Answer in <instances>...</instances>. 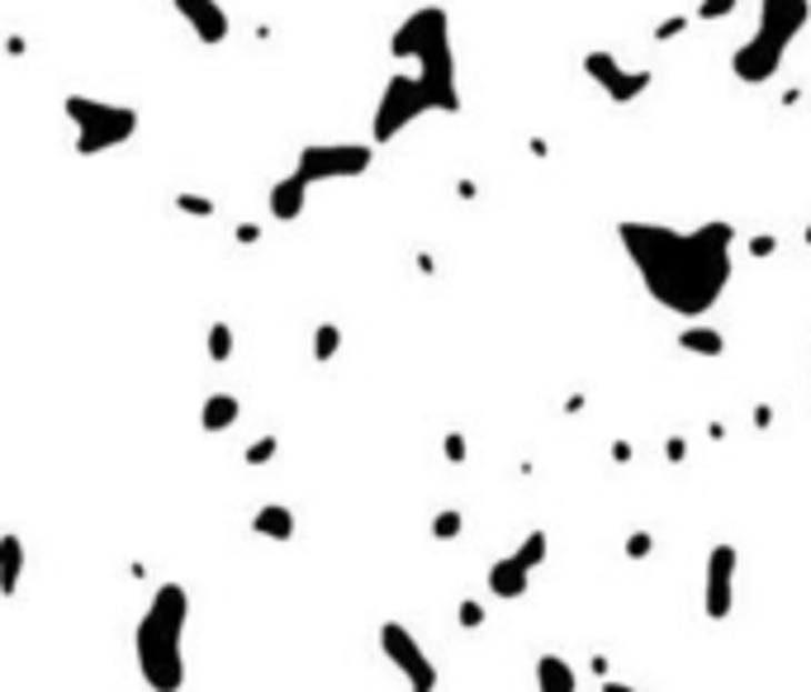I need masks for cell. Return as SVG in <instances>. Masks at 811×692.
I'll return each mask as SVG.
<instances>
[{"instance_id":"cell-22","label":"cell","mask_w":811,"mask_h":692,"mask_svg":"<svg viewBox=\"0 0 811 692\" xmlns=\"http://www.w3.org/2000/svg\"><path fill=\"white\" fill-rule=\"evenodd\" d=\"M465 531V512L461 508H442L432 518V541H455Z\"/></svg>"},{"instance_id":"cell-29","label":"cell","mask_w":811,"mask_h":692,"mask_svg":"<svg viewBox=\"0 0 811 692\" xmlns=\"http://www.w3.org/2000/svg\"><path fill=\"white\" fill-rule=\"evenodd\" d=\"M683 29H689V14H669L664 24H655V43H669V39H679Z\"/></svg>"},{"instance_id":"cell-10","label":"cell","mask_w":811,"mask_h":692,"mask_svg":"<svg viewBox=\"0 0 811 692\" xmlns=\"http://www.w3.org/2000/svg\"><path fill=\"white\" fill-rule=\"evenodd\" d=\"M735 570H740V550L731 541H717L708 550V579H702V612L712 621H727L735 608Z\"/></svg>"},{"instance_id":"cell-36","label":"cell","mask_w":811,"mask_h":692,"mask_svg":"<svg viewBox=\"0 0 811 692\" xmlns=\"http://www.w3.org/2000/svg\"><path fill=\"white\" fill-rule=\"evenodd\" d=\"M589 669L598 673V679H608V660H603V654H593V660H589Z\"/></svg>"},{"instance_id":"cell-3","label":"cell","mask_w":811,"mask_h":692,"mask_svg":"<svg viewBox=\"0 0 811 692\" xmlns=\"http://www.w3.org/2000/svg\"><path fill=\"white\" fill-rule=\"evenodd\" d=\"M186 626H190V593L181 583H162L133 626L138 673H143L152 692L186 688Z\"/></svg>"},{"instance_id":"cell-31","label":"cell","mask_w":811,"mask_h":692,"mask_svg":"<svg viewBox=\"0 0 811 692\" xmlns=\"http://www.w3.org/2000/svg\"><path fill=\"white\" fill-rule=\"evenodd\" d=\"M773 252H779V238H773V233L750 238V257H773Z\"/></svg>"},{"instance_id":"cell-24","label":"cell","mask_w":811,"mask_h":692,"mask_svg":"<svg viewBox=\"0 0 811 692\" xmlns=\"http://www.w3.org/2000/svg\"><path fill=\"white\" fill-rule=\"evenodd\" d=\"M176 209H181V214H190V219H214V200H209V194H176Z\"/></svg>"},{"instance_id":"cell-1","label":"cell","mask_w":811,"mask_h":692,"mask_svg":"<svg viewBox=\"0 0 811 692\" xmlns=\"http://www.w3.org/2000/svg\"><path fill=\"white\" fill-rule=\"evenodd\" d=\"M617 242L641 275L645 294L674 318H702L727 294L735 261V228L727 219H708L698 228H669L650 219H622Z\"/></svg>"},{"instance_id":"cell-17","label":"cell","mask_w":811,"mask_h":692,"mask_svg":"<svg viewBox=\"0 0 811 692\" xmlns=\"http://www.w3.org/2000/svg\"><path fill=\"white\" fill-rule=\"evenodd\" d=\"M238 418H242V399H238V394H228V389H219V394H209V399H204V408H200V428H204L209 437L228 432Z\"/></svg>"},{"instance_id":"cell-5","label":"cell","mask_w":811,"mask_h":692,"mask_svg":"<svg viewBox=\"0 0 811 692\" xmlns=\"http://www.w3.org/2000/svg\"><path fill=\"white\" fill-rule=\"evenodd\" d=\"M62 114L72 119V129H77V157L114 152L138 133L133 104H114V100H96V96H67Z\"/></svg>"},{"instance_id":"cell-8","label":"cell","mask_w":811,"mask_h":692,"mask_svg":"<svg viewBox=\"0 0 811 692\" xmlns=\"http://www.w3.org/2000/svg\"><path fill=\"white\" fill-rule=\"evenodd\" d=\"M380 654L403 673L409 692H437V679H442V673H437L432 654L422 650V641L403 626V621H384L380 626Z\"/></svg>"},{"instance_id":"cell-9","label":"cell","mask_w":811,"mask_h":692,"mask_svg":"<svg viewBox=\"0 0 811 692\" xmlns=\"http://www.w3.org/2000/svg\"><path fill=\"white\" fill-rule=\"evenodd\" d=\"M584 77L612 104H631V100H641L650 86H655V72H650V67H622V62H617V52H603V48L584 52Z\"/></svg>"},{"instance_id":"cell-26","label":"cell","mask_w":811,"mask_h":692,"mask_svg":"<svg viewBox=\"0 0 811 692\" xmlns=\"http://www.w3.org/2000/svg\"><path fill=\"white\" fill-rule=\"evenodd\" d=\"M740 10V0H698V20H727Z\"/></svg>"},{"instance_id":"cell-33","label":"cell","mask_w":811,"mask_h":692,"mask_svg":"<svg viewBox=\"0 0 811 692\" xmlns=\"http://www.w3.org/2000/svg\"><path fill=\"white\" fill-rule=\"evenodd\" d=\"M754 428H760V432H764V428H773V408H769V403L754 408Z\"/></svg>"},{"instance_id":"cell-14","label":"cell","mask_w":811,"mask_h":692,"mask_svg":"<svg viewBox=\"0 0 811 692\" xmlns=\"http://www.w3.org/2000/svg\"><path fill=\"white\" fill-rule=\"evenodd\" d=\"M294 526H299V518L286 503H267V508L252 512V536H267V541L286 545V541H294Z\"/></svg>"},{"instance_id":"cell-18","label":"cell","mask_w":811,"mask_h":692,"mask_svg":"<svg viewBox=\"0 0 811 692\" xmlns=\"http://www.w3.org/2000/svg\"><path fill=\"white\" fill-rule=\"evenodd\" d=\"M679 351L702 357V361H717V357H727V332H717L708 323H689V328L679 332Z\"/></svg>"},{"instance_id":"cell-34","label":"cell","mask_w":811,"mask_h":692,"mask_svg":"<svg viewBox=\"0 0 811 692\" xmlns=\"http://www.w3.org/2000/svg\"><path fill=\"white\" fill-rule=\"evenodd\" d=\"M612 460L617 465H631V441H612Z\"/></svg>"},{"instance_id":"cell-2","label":"cell","mask_w":811,"mask_h":692,"mask_svg":"<svg viewBox=\"0 0 811 692\" xmlns=\"http://www.w3.org/2000/svg\"><path fill=\"white\" fill-rule=\"evenodd\" d=\"M428 114H461V81H455V58L422 62L413 72H394L380 86L376 119H370V138L376 143H394L409 123Z\"/></svg>"},{"instance_id":"cell-28","label":"cell","mask_w":811,"mask_h":692,"mask_svg":"<svg viewBox=\"0 0 811 692\" xmlns=\"http://www.w3.org/2000/svg\"><path fill=\"white\" fill-rule=\"evenodd\" d=\"M650 550H655V536H650V531H631L627 536V560H650Z\"/></svg>"},{"instance_id":"cell-21","label":"cell","mask_w":811,"mask_h":692,"mask_svg":"<svg viewBox=\"0 0 811 692\" xmlns=\"http://www.w3.org/2000/svg\"><path fill=\"white\" fill-rule=\"evenodd\" d=\"M338 351H342V328L338 323H319V328H313V361L328 365Z\"/></svg>"},{"instance_id":"cell-20","label":"cell","mask_w":811,"mask_h":692,"mask_svg":"<svg viewBox=\"0 0 811 692\" xmlns=\"http://www.w3.org/2000/svg\"><path fill=\"white\" fill-rule=\"evenodd\" d=\"M233 347H238L233 328H228V323H209V361L228 365V361H233Z\"/></svg>"},{"instance_id":"cell-7","label":"cell","mask_w":811,"mask_h":692,"mask_svg":"<svg viewBox=\"0 0 811 692\" xmlns=\"http://www.w3.org/2000/svg\"><path fill=\"white\" fill-rule=\"evenodd\" d=\"M370 167H376V148L370 143H309L294 157V175L309 190L328 181H357Z\"/></svg>"},{"instance_id":"cell-19","label":"cell","mask_w":811,"mask_h":692,"mask_svg":"<svg viewBox=\"0 0 811 692\" xmlns=\"http://www.w3.org/2000/svg\"><path fill=\"white\" fill-rule=\"evenodd\" d=\"M513 555L527 564V570L537 574L541 564H545V555H551V541H545V531H527V536H522V545L513 550Z\"/></svg>"},{"instance_id":"cell-37","label":"cell","mask_w":811,"mask_h":692,"mask_svg":"<svg viewBox=\"0 0 811 692\" xmlns=\"http://www.w3.org/2000/svg\"><path fill=\"white\" fill-rule=\"evenodd\" d=\"M802 242H807V247H811V223H807V228H802Z\"/></svg>"},{"instance_id":"cell-13","label":"cell","mask_w":811,"mask_h":692,"mask_svg":"<svg viewBox=\"0 0 811 692\" xmlns=\"http://www.w3.org/2000/svg\"><path fill=\"white\" fill-rule=\"evenodd\" d=\"M304 204H309V185L299 181L294 171H290V175H280V181L267 190V209H271V219H276V223H294L299 214H304Z\"/></svg>"},{"instance_id":"cell-6","label":"cell","mask_w":811,"mask_h":692,"mask_svg":"<svg viewBox=\"0 0 811 692\" xmlns=\"http://www.w3.org/2000/svg\"><path fill=\"white\" fill-rule=\"evenodd\" d=\"M390 58L394 62H437V58H455L451 48V14L447 6H418L399 20V29L390 33Z\"/></svg>"},{"instance_id":"cell-16","label":"cell","mask_w":811,"mask_h":692,"mask_svg":"<svg viewBox=\"0 0 811 692\" xmlns=\"http://www.w3.org/2000/svg\"><path fill=\"white\" fill-rule=\"evenodd\" d=\"M20 579H24V541L20 531H6L0 536V598L20 593Z\"/></svg>"},{"instance_id":"cell-32","label":"cell","mask_w":811,"mask_h":692,"mask_svg":"<svg viewBox=\"0 0 811 692\" xmlns=\"http://www.w3.org/2000/svg\"><path fill=\"white\" fill-rule=\"evenodd\" d=\"M257 238H261V228H257V223H238V242H242V247H252Z\"/></svg>"},{"instance_id":"cell-4","label":"cell","mask_w":811,"mask_h":692,"mask_svg":"<svg viewBox=\"0 0 811 692\" xmlns=\"http://www.w3.org/2000/svg\"><path fill=\"white\" fill-rule=\"evenodd\" d=\"M811 24V0H760V24L731 52V77L740 86H769L783 72L792 39Z\"/></svg>"},{"instance_id":"cell-15","label":"cell","mask_w":811,"mask_h":692,"mask_svg":"<svg viewBox=\"0 0 811 692\" xmlns=\"http://www.w3.org/2000/svg\"><path fill=\"white\" fill-rule=\"evenodd\" d=\"M537 692H574L579 688V673H574V664L565 660V654H537Z\"/></svg>"},{"instance_id":"cell-27","label":"cell","mask_w":811,"mask_h":692,"mask_svg":"<svg viewBox=\"0 0 811 692\" xmlns=\"http://www.w3.org/2000/svg\"><path fill=\"white\" fill-rule=\"evenodd\" d=\"M455 621H461L465 631H480L484 626V602H474V598H465L461 608H455Z\"/></svg>"},{"instance_id":"cell-30","label":"cell","mask_w":811,"mask_h":692,"mask_svg":"<svg viewBox=\"0 0 811 692\" xmlns=\"http://www.w3.org/2000/svg\"><path fill=\"white\" fill-rule=\"evenodd\" d=\"M664 460H669V465H683V460H689V441H683V437H664Z\"/></svg>"},{"instance_id":"cell-25","label":"cell","mask_w":811,"mask_h":692,"mask_svg":"<svg viewBox=\"0 0 811 692\" xmlns=\"http://www.w3.org/2000/svg\"><path fill=\"white\" fill-rule=\"evenodd\" d=\"M442 455L451 460V465H465V460H470V441L461 432H447L442 437Z\"/></svg>"},{"instance_id":"cell-35","label":"cell","mask_w":811,"mask_h":692,"mask_svg":"<svg viewBox=\"0 0 811 692\" xmlns=\"http://www.w3.org/2000/svg\"><path fill=\"white\" fill-rule=\"evenodd\" d=\"M603 692H641V688H631V683H617V679H603Z\"/></svg>"},{"instance_id":"cell-11","label":"cell","mask_w":811,"mask_h":692,"mask_svg":"<svg viewBox=\"0 0 811 692\" xmlns=\"http://www.w3.org/2000/svg\"><path fill=\"white\" fill-rule=\"evenodd\" d=\"M171 6H176V14H181L186 29L196 33L204 48L228 43V29H233V20H228V10L219 6V0H171Z\"/></svg>"},{"instance_id":"cell-12","label":"cell","mask_w":811,"mask_h":692,"mask_svg":"<svg viewBox=\"0 0 811 692\" xmlns=\"http://www.w3.org/2000/svg\"><path fill=\"white\" fill-rule=\"evenodd\" d=\"M484 583H489V593L499 602H518V598H527V589H532V570H527L518 555H499L489 564Z\"/></svg>"},{"instance_id":"cell-23","label":"cell","mask_w":811,"mask_h":692,"mask_svg":"<svg viewBox=\"0 0 811 692\" xmlns=\"http://www.w3.org/2000/svg\"><path fill=\"white\" fill-rule=\"evenodd\" d=\"M276 451H280V437H271V432H267V437H257L252 447L242 451V460H247L252 470H261V465H271V460H276Z\"/></svg>"}]
</instances>
